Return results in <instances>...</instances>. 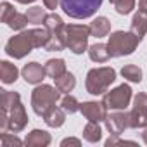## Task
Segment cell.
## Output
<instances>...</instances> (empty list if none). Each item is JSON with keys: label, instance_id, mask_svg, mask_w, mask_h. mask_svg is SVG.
<instances>
[{"label": "cell", "instance_id": "17", "mask_svg": "<svg viewBox=\"0 0 147 147\" xmlns=\"http://www.w3.org/2000/svg\"><path fill=\"white\" fill-rule=\"evenodd\" d=\"M19 76V69L16 67V64L9 62V61H2L0 62V80L5 85H11V83H16Z\"/></svg>", "mask_w": 147, "mask_h": 147}, {"label": "cell", "instance_id": "5", "mask_svg": "<svg viewBox=\"0 0 147 147\" xmlns=\"http://www.w3.org/2000/svg\"><path fill=\"white\" fill-rule=\"evenodd\" d=\"M138 43H140L138 36H135L131 31H114L109 36L107 49L111 52V57H123L133 54Z\"/></svg>", "mask_w": 147, "mask_h": 147}, {"label": "cell", "instance_id": "19", "mask_svg": "<svg viewBox=\"0 0 147 147\" xmlns=\"http://www.w3.org/2000/svg\"><path fill=\"white\" fill-rule=\"evenodd\" d=\"M54 82H55V87H57V90H59L61 94H69V92H73V88L76 87V78H75V75H73V73H69V71H66L64 75H61V76L55 78Z\"/></svg>", "mask_w": 147, "mask_h": 147}, {"label": "cell", "instance_id": "8", "mask_svg": "<svg viewBox=\"0 0 147 147\" xmlns=\"http://www.w3.org/2000/svg\"><path fill=\"white\" fill-rule=\"evenodd\" d=\"M131 95H133V92H131L130 85L121 83V85H118L116 88L107 90V92L104 94L102 104L107 107V111H123V109L128 107V104H130V100H131Z\"/></svg>", "mask_w": 147, "mask_h": 147}, {"label": "cell", "instance_id": "18", "mask_svg": "<svg viewBox=\"0 0 147 147\" xmlns=\"http://www.w3.org/2000/svg\"><path fill=\"white\" fill-rule=\"evenodd\" d=\"M111 31V21L104 16H99L95 18L92 23H90V33L92 36H97V38H102V36H107Z\"/></svg>", "mask_w": 147, "mask_h": 147}, {"label": "cell", "instance_id": "30", "mask_svg": "<svg viewBox=\"0 0 147 147\" xmlns=\"http://www.w3.org/2000/svg\"><path fill=\"white\" fill-rule=\"evenodd\" d=\"M0 138H2V145L4 147H14V145H23V140L18 138L16 135H9V133H0Z\"/></svg>", "mask_w": 147, "mask_h": 147}, {"label": "cell", "instance_id": "11", "mask_svg": "<svg viewBox=\"0 0 147 147\" xmlns=\"http://www.w3.org/2000/svg\"><path fill=\"white\" fill-rule=\"evenodd\" d=\"M80 113H82L88 121L100 123V121H104L106 116H107V107H106L102 102L88 100V102H83V104L80 106Z\"/></svg>", "mask_w": 147, "mask_h": 147}, {"label": "cell", "instance_id": "14", "mask_svg": "<svg viewBox=\"0 0 147 147\" xmlns=\"http://www.w3.org/2000/svg\"><path fill=\"white\" fill-rule=\"evenodd\" d=\"M50 142H52L50 133L45 131V130H38V128L31 130L24 138V144L30 145V147H47Z\"/></svg>", "mask_w": 147, "mask_h": 147}, {"label": "cell", "instance_id": "25", "mask_svg": "<svg viewBox=\"0 0 147 147\" xmlns=\"http://www.w3.org/2000/svg\"><path fill=\"white\" fill-rule=\"evenodd\" d=\"M80 102H78V99L75 97V95H64L62 97V100H61V107L67 113V114H75V113H78L80 111Z\"/></svg>", "mask_w": 147, "mask_h": 147}, {"label": "cell", "instance_id": "28", "mask_svg": "<svg viewBox=\"0 0 147 147\" xmlns=\"http://www.w3.org/2000/svg\"><path fill=\"white\" fill-rule=\"evenodd\" d=\"M113 5H114V9H116L118 14L126 16V14H130L135 9V0H114Z\"/></svg>", "mask_w": 147, "mask_h": 147}, {"label": "cell", "instance_id": "29", "mask_svg": "<svg viewBox=\"0 0 147 147\" xmlns=\"http://www.w3.org/2000/svg\"><path fill=\"white\" fill-rule=\"evenodd\" d=\"M0 7H2V9H0V19H2V23H9L11 18L16 14L14 5L9 4V2H2V5H0Z\"/></svg>", "mask_w": 147, "mask_h": 147}, {"label": "cell", "instance_id": "34", "mask_svg": "<svg viewBox=\"0 0 147 147\" xmlns=\"http://www.w3.org/2000/svg\"><path fill=\"white\" fill-rule=\"evenodd\" d=\"M138 11L147 12V0H138Z\"/></svg>", "mask_w": 147, "mask_h": 147}, {"label": "cell", "instance_id": "23", "mask_svg": "<svg viewBox=\"0 0 147 147\" xmlns=\"http://www.w3.org/2000/svg\"><path fill=\"white\" fill-rule=\"evenodd\" d=\"M121 76L131 83H140L142 82V69L135 64H126L121 67Z\"/></svg>", "mask_w": 147, "mask_h": 147}, {"label": "cell", "instance_id": "4", "mask_svg": "<svg viewBox=\"0 0 147 147\" xmlns=\"http://www.w3.org/2000/svg\"><path fill=\"white\" fill-rule=\"evenodd\" d=\"M59 97H61V92L57 90V87L42 83L36 88H33V92H31V107H33L35 114L43 118V114L57 104Z\"/></svg>", "mask_w": 147, "mask_h": 147}, {"label": "cell", "instance_id": "21", "mask_svg": "<svg viewBox=\"0 0 147 147\" xmlns=\"http://www.w3.org/2000/svg\"><path fill=\"white\" fill-rule=\"evenodd\" d=\"M83 138L90 144H97L100 138H102V128L99 123L95 121H88L83 128Z\"/></svg>", "mask_w": 147, "mask_h": 147}, {"label": "cell", "instance_id": "22", "mask_svg": "<svg viewBox=\"0 0 147 147\" xmlns=\"http://www.w3.org/2000/svg\"><path fill=\"white\" fill-rule=\"evenodd\" d=\"M45 71H47V76L50 78H59L61 75L66 73V62L64 59H50L45 62Z\"/></svg>", "mask_w": 147, "mask_h": 147}, {"label": "cell", "instance_id": "1", "mask_svg": "<svg viewBox=\"0 0 147 147\" xmlns=\"http://www.w3.org/2000/svg\"><path fill=\"white\" fill-rule=\"evenodd\" d=\"M49 42V30L43 28H33L21 31L19 35L12 36L5 43V54L14 59H23L26 57L33 49H42Z\"/></svg>", "mask_w": 147, "mask_h": 147}, {"label": "cell", "instance_id": "35", "mask_svg": "<svg viewBox=\"0 0 147 147\" xmlns=\"http://www.w3.org/2000/svg\"><path fill=\"white\" fill-rule=\"evenodd\" d=\"M142 140H144V144L147 145V126L144 128V131H142Z\"/></svg>", "mask_w": 147, "mask_h": 147}, {"label": "cell", "instance_id": "16", "mask_svg": "<svg viewBox=\"0 0 147 147\" xmlns=\"http://www.w3.org/2000/svg\"><path fill=\"white\" fill-rule=\"evenodd\" d=\"M130 31H131L135 36H138V40L142 42V38H144V36H145V33H147V12L138 11V12L131 18Z\"/></svg>", "mask_w": 147, "mask_h": 147}, {"label": "cell", "instance_id": "6", "mask_svg": "<svg viewBox=\"0 0 147 147\" xmlns=\"http://www.w3.org/2000/svg\"><path fill=\"white\" fill-rule=\"evenodd\" d=\"M102 5V0H61V9L73 19L92 18Z\"/></svg>", "mask_w": 147, "mask_h": 147}, {"label": "cell", "instance_id": "12", "mask_svg": "<svg viewBox=\"0 0 147 147\" xmlns=\"http://www.w3.org/2000/svg\"><path fill=\"white\" fill-rule=\"evenodd\" d=\"M28 125V114H26V107L23 106V102H18L11 111H9V130L14 133H19L26 128Z\"/></svg>", "mask_w": 147, "mask_h": 147}, {"label": "cell", "instance_id": "26", "mask_svg": "<svg viewBox=\"0 0 147 147\" xmlns=\"http://www.w3.org/2000/svg\"><path fill=\"white\" fill-rule=\"evenodd\" d=\"M26 16H28V21L31 23V24H43V21H45V18H47V14H45V9H42V7H30L28 11H26Z\"/></svg>", "mask_w": 147, "mask_h": 147}, {"label": "cell", "instance_id": "33", "mask_svg": "<svg viewBox=\"0 0 147 147\" xmlns=\"http://www.w3.org/2000/svg\"><path fill=\"white\" fill-rule=\"evenodd\" d=\"M43 5L49 11H55L57 5H61V0H43Z\"/></svg>", "mask_w": 147, "mask_h": 147}, {"label": "cell", "instance_id": "3", "mask_svg": "<svg viewBox=\"0 0 147 147\" xmlns=\"http://www.w3.org/2000/svg\"><path fill=\"white\" fill-rule=\"evenodd\" d=\"M43 26L49 30V42L43 47L49 52H61L66 49V24L61 16L47 14Z\"/></svg>", "mask_w": 147, "mask_h": 147}, {"label": "cell", "instance_id": "20", "mask_svg": "<svg viewBox=\"0 0 147 147\" xmlns=\"http://www.w3.org/2000/svg\"><path fill=\"white\" fill-rule=\"evenodd\" d=\"M88 57L94 61V62H106L109 57H111V52L107 49L106 43H94L88 47Z\"/></svg>", "mask_w": 147, "mask_h": 147}, {"label": "cell", "instance_id": "15", "mask_svg": "<svg viewBox=\"0 0 147 147\" xmlns=\"http://www.w3.org/2000/svg\"><path fill=\"white\" fill-rule=\"evenodd\" d=\"M66 111L62 109V107H50L45 114H43V121H45V125L47 126H50V128H61L62 125H64V121H66Z\"/></svg>", "mask_w": 147, "mask_h": 147}, {"label": "cell", "instance_id": "2", "mask_svg": "<svg viewBox=\"0 0 147 147\" xmlns=\"http://www.w3.org/2000/svg\"><path fill=\"white\" fill-rule=\"evenodd\" d=\"M116 80V71L109 66L94 67L87 73L85 88L90 95H104Z\"/></svg>", "mask_w": 147, "mask_h": 147}, {"label": "cell", "instance_id": "24", "mask_svg": "<svg viewBox=\"0 0 147 147\" xmlns=\"http://www.w3.org/2000/svg\"><path fill=\"white\" fill-rule=\"evenodd\" d=\"M2 92V97H0V104H2V109L11 111L18 102H21V95L18 92H11V90H0Z\"/></svg>", "mask_w": 147, "mask_h": 147}, {"label": "cell", "instance_id": "9", "mask_svg": "<svg viewBox=\"0 0 147 147\" xmlns=\"http://www.w3.org/2000/svg\"><path fill=\"white\" fill-rule=\"evenodd\" d=\"M130 128H145L147 126V94L138 92L133 99V106L128 111Z\"/></svg>", "mask_w": 147, "mask_h": 147}, {"label": "cell", "instance_id": "7", "mask_svg": "<svg viewBox=\"0 0 147 147\" xmlns=\"http://www.w3.org/2000/svg\"><path fill=\"white\" fill-rule=\"evenodd\" d=\"M90 35V26L87 24H66V49L73 54L87 52Z\"/></svg>", "mask_w": 147, "mask_h": 147}, {"label": "cell", "instance_id": "36", "mask_svg": "<svg viewBox=\"0 0 147 147\" xmlns=\"http://www.w3.org/2000/svg\"><path fill=\"white\" fill-rule=\"evenodd\" d=\"M16 2H18V4H24V5H26V4H33V2H36V0H16Z\"/></svg>", "mask_w": 147, "mask_h": 147}, {"label": "cell", "instance_id": "13", "mask_svg": "<svg viewBox=\"0 0 147 147\" xmlns=\"http://www.w3.org/2000/svg\"><path fill=\"white\" fill-rule=\"evenodd\" d=\"M21 75L24 78L26 83L30 85H40L45 76H47V71H45V66L38 64V62H28L23 69H21Z\"/></svg>", "mask_w": 147, "mask_h": 147}, {"label": "cell", "instance_id": "10", "mask_svg": "<svg viewBox=\"0 0 147 147\" xmlns=\"http://www.w3.org/2000/svg\"><path fill=\"white\" fill-rule=\"evenodd\" d=\"M104 123H106V128L109 130V133H113V135H121L126 128H130V123H128V113H123V111H113V113H107Z\"/></svg>", "mask_w": 147, "mask_h": 147}, {"label": "cell", "instance_id": "27", "mask_svg": "<svg viewBox=\"0 0 147 147\" xmlns=\"http://www.w3.org/2000/svg\"><path fill=\"white\" fill-rule=\"evenodd\" d=\"M28 23H30V21H28V16H26V14L16 12V14L11 18V21L7 23V26H9L11 30H14V31H19V30H24Z\"/></svg>", "mask_w": 147, "mask_h": 147}, {"label": "cell", "instance_id": "31", "mask_svg": "<svg viewBox=\"0 0 147 147\" xmlns=\"http://www.w3.org/2000/svg\"><path fill=\"white\" fill-rule=\"evenodd\" d=\"M121 144H133V142H130V140H121V138H119V135H113V133H111V137L106 140V147L121 145Z\"/></svg>", "mask_w": 147, "mask_h": 147}, {"label": "cell", "instance_id": "32", "mask_svg": "<svg viewBox=\"0 0 147 147\" xmlns=\"http://www.w3.org/2000/svg\"><path fill=\"white\" fill-rule=\"evenodd\" d=\"M67 145H75V147H80L82 145V140L80 138H75V137H67L61 142V147H67Z\"/></svg>", "mask_w": 147, "mask_h": 147}, {"label": "cell", "instance_id": "37", "mask_svg": "<svg viewBox=\"0 0 147 147\" xmlns=\"http://www.w3.org/2000/svg\"><path fill=\"white\" fill-rule=\"evenodd\" d=\"M109 2H111V4H113V2H114V0H109Z\"/></svg>", "mask_w": 147, "mask_h": 147}]
</instances>
